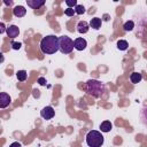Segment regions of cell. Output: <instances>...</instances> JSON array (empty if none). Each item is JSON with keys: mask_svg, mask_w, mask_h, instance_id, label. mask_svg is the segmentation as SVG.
<instances>
[{"mask_svg": "<svg viewBox=\"0 0 147 147\" xmlns=\"http://www.w3.org/2000/svg\"><path fill=\"white\" fill-rule=\"evenodd\" d=\"M40 115H41V117H42L44 119H52V118L54 117V115H55V111H54L53 107L46 106V107H44V108L40 110Z\"/></svg>", "mask_w": 147, "mask_h": 147, "instance_id": "5b68a950", "label": "cell"}, {"mask_svg": "<svg viewBox=\"0 0 147 147\" xmlns=\"http://www.w3.org/2000/svg\"><path fill=\"white\" fill-rule=\"evenodd\" d=\"M127 47H129V44H127V41L126 40H118L117 41V48L119 49V51H125V49H127Z\"/></svg>", "mask_w": 147, "mask_h": 147, "instance_id": "2e32d148", "label": "cell"}, {"mask_svg": "<svg viewBox=\"0 0 147 147\" xmlns=\"http://www.w3.org/2000/svg\"><path fill=\"white\" fill-rule=\"evenodd\" d=\"M10 146H21V144L20 142H13Z\"/></svg>", "mask_w": 147, "mask_h": 147, "instance_id": "d4e9b609", "label": "cell"}, {"mask_svg": "<svg viewBox=\"0 0 147 147\" xmlns=\"http://www.w3.org/2000/svg\"><path fill=\"white\" fill-rule=\"evenodd\" d=\"M10 101H11V99H10L9 94L6 93V92H1V94H0V108L8 107Z\"/></svg>", "mask_w": 147, "mask_h": 147, "instance_id": "8992f818", "label": "cell"}, {"mask_svg": "<svg viewBox=\"0 0 147 147\" xmlns=\"http://www.w3.org/2000/svg\"><path fill=\"white\" fill-rule=\"evenodd\" d=\"M113 127V124L109 122V121H103L101 124H100V130L101 132H109Z\"/></svg>", "mask_w": 147, "mask_h": 147, "instance_id": "4fadbf2b", "label": "cell"}, {"mask_svg": "<svg viewBox=\"0 0 147 147\" xmlns=\"http://www.w3.org/2000/svg\"><path fill=\"white\" fill-rule=\"evenodd\" d=\"M76 28H77V31L79 33H86L88 31V29H90V24L87 22H85V21H79L77 23Z\"/></svg>", "mask_w": 147, "mask_h": 147, "instance_id": "30bf717a", "label": "cell"}, {"mask_svg": "<svg viewBox=\"0 0 147 147\" xmlns=\"http://www.w3.org/2000/svg\"><path fill=\"white\" fill-rule=\"evenodd\" d=\"M38 83H39L40 85H45V84H46V79H45L44 77H40V78L38 79Z\"/></svg>", "mask_w": 147, "mask_h": 147, "instance_id": "7402d4cb", "label": "cell"}, {"mask_svg": "<svg viewBox=\"0 0 147 147\" xmlns=\"http://www.w3.org/2000/svg\"><path fill=\"white\" fill-rule=\"evenodd\" d=\"M40 49L44 54H54L60 51L59 46V37L54 34L46 36L40 41Z\"/></svg>", "mask_w": 147, "mask_h": 147, "instance_id": "6da1fadb", "label": "cell"}, {"mask_svg": "<svg viewBox=\"0 0 147 147\" xmlns=\"http://www.w3.org/2000/svg\"><path fill=\"white\" fill-rule=\"evenodd\" d=\"M59 46H60V52L62 54H69L75 48L74 40L70 37H68V36L59 37Z\"/></svg>", "mask_w": 147, "mask_h": 147, "instance_id": "277c9868", "label": "cell"}, {"mask_svg": "<svg viewBox=\"0 0 147 147\" xmlns=\"http://www.w3.org/2000/svg\"><path fill=\"white\" fill-rule=\"evenodd\" d=\"M141 78H142V76H141L140 72H132V74L130 75V80H131V83H133V84H138V83L141 80Z\"/></svg>", "mask_w": 147, "mask_h": 147, "instance_id": "5bb4252c", "label": "cell"}, {"mask_svg": "<svg viewBox=\"0 0 147 147\" xmlns=\"http://www.w3.org/2000/svg\"><path fill=\"white\" fill-rule=\"evenodd\" d=\"M74 45H75V49L77 51H83L86 48L87 46V41L84 38H77L74 40Z\"/></svg>", "mask_w": 147, "mask_h": 147, "instance_id": "ba28073f", "label": "cell"}, {"mask_svg": "<svg viewBox=\"0 0 147 147\" xmlns=\"http://www.w3.org/2000/svg\"><path fill=\"white\" fill-rule=\"evenodd\" d=\"M5 29H6V28H5V24L1 23V24H0V33H3V32H5Z\"/></svg>", "mask_w": 147, "mask_h": 147, "instance_id": "cb8c5ba5", "label": "cell"}, {"mask_svg": "<svg viewBox=\"0 0 147 147\" xmlns=\"http://www.w3.org/2000/svg\"><path fill=\"white\" fill-rule=\"evenodd\" d=\"M28 6L32 9H39L40 7H42L46 2V0H25Z\"/></svg>", "mask_w": 147, "mask_h": 147, "instance_id": "9c48e42d", "label": "cell"}, {"mask_svg": "<svg viewBox=\"0 0 147 147\" xmlns=\"http://www.w3.org/2000/svg\"><path fill=\"white\" fill-rule=\"evenodd\" d=\"M86 91L90 95L94 98H99L105 91V85L96 79H88L86 83Z\"/></svg>", "mask_w": 147, "mask_h": 147, "instance_id": "7a4b0ae2", "label": "cell"}, {"mask_svg": "<svg viewBox=\"0 0 147 147\" xmlns=\"http://www.w3.org/2000/svg\"><path fill=\"white\" fill-rule=\"evenodd\" d=\"M75 10H76V14H78V15H82V14H84L86 11L85 10V7L83 5H77L75 7Z\"/></svg>", "mask_w": 147, "mask_h": 147, "instance_id": "ac0fdd59", "label": "cell"}, {"mask_svg": "<svg viewBox=\"0 0 147 147\" xmlns=\"http://www.w3.org/2000/svg\"><path fill=\"white\" fill-rule=\"evenodd\" d=\"M123 28H124V30H125V31H132V30H133V28H134V23H133L132 21H127V22H125V23H124Z\"/></svg>", "mask_w": 147, "mask_h": 147, "instance_id": "e0dca14e", "label": "cell"}, {"mask_svg": "<svg viewBox=\"0 0 147 147\" xmlns=\"http://www.w3.org/2000/svg\"><path fill=\"white\" fill-rule=\"evenodd\" d=\"M13 14H14L16 17H23V16L26 14V9H25V7H23V6H16V7H14V9H13Z\"/></svg>", "mask_w": 147, "mask_h": 147, "instance_id": "8fae6325", "label": "cell"}, {"mask_svg": "<svg viewBox=\"0 0 147 147\" xmlns=\"http://www.w3.org/2000/svg\"><path fill=\"white\" fill-rule=\"evenodd\" d=\"M114 1H118V0H114Z\"/></svg>", "mask_w": 147, "mask_h": 147, "instance_id": "484cf974", "label": "cell"}, {"mask_svg": "<svg viewBox=\"0 0 147 147\" xmlns=\"http://www.w3.org/2000/svg\"><path fill=\"white\" fill-rule=\"evenodd\" d=\"M65 5L68 7H76L77 6V0H65Z\"/></svg>", "mask_w": 147, "mask_h": 147, "instance_id": "ffe728a7", "label": "cell"}, {"mask_svg": "<svg viewBox=\"0 0 147 147\" xmlns=\"http://www.w3.org/2000/svg\"><path fill=\"white\" fill-rule=\"evenodd\" d=\"M16 77H17V79H18L20 82H24V80L26 79V77H28V74H26L25 70H18V71L16 72Z\"/></svg>", "mask_w": 147, "mask_h": 147, "instance_id": "9a60e30c", "label": "cell"}, {"mask_svg": "<svg viewBox=\"0 0 147 147\" xmlns=\"http://www.w3.org/2000/svg\"><path fill=\"white\" fill-rule=\"evenodd\" d=\"M3 3L6 5V6H11L13 5V0H3Z\"/></svg>", "mask_w": 147, "mask_h": 147, "instance_id": "603a6c76", "label": "cell"}, {"mask_svg": "<svg viewBox=\"0 0 147 147\" xmlns=\"http://www.w3.org/2000/svg\"><path fill=\"white\" fill-rule=\"evenodd\" d=\"M6 32H7V36H8L9 38L14 39V38H16V37L18 36L20 29H18V26H16V25H9V26L6 29Z\"/></svg>", "mask_w": 147, "mask_h": 147, "instance_id": "52a82bcc", "label": "cell"}, {"mask_svg": "<svg viewBox=\"0 0 147 147\" xmlns=\"http://www.w3.org/2000/svg\"><path fill=\"white\" fill-rule=\"evenodd\" d=\"M103 136L100 131L91 130L86 134V144L90 147H100L103 144Z\"/></svg>", "mask_w": 147, "mask_h": 147, "instance_id": "3957f363", "label": "cell"}, {"mask_svg": "<svg viewBox=\"0 0 147 147\" xmlns=\"http://www.w3.org/2000/svg\"><path fill=\"white\" fill-rule=\"evenodd\" d=\"M21 46H22V44H21V42H17V41H11V48H13V49L17 51V49H20V48H21Z\"/></svg>", "mask_w": 147, "mask_h": 147, "instance_id": "44dd1931", "label": "cell"}, {"mask_svg": "<svg viewBox=\"0 0 147 147\" xmlns=\"http://www.w3.org/2000/svg\"><path fill=\"white\" fill-rule=\"evenodd\" d=\"M101 24H102V21H101V18H99V17H94V18H92L91 22H90V26H91L92 29H94V30L100 29V28H101Z\"/></svg>", "mask_w": 147, "mask_h": 147, "instance_id": "7c38bea8", "label": "cell"}, {"mask_svg": "<svg viewBox=\"0 0 147 147\" xmlns=\"http://www.w3.org/2000/svg\"><path fill=\"white\" fill-rule=\"evenodd\" d=\"M64 14H65L67 16H74V15L76 14V10H75V9H72L71 7H68V8L64 10Z\"/></svg>", "mask_w": 147, "mask_h": 147, "instance_id": "d6986e66", "label": "cell"}]
</instances>
